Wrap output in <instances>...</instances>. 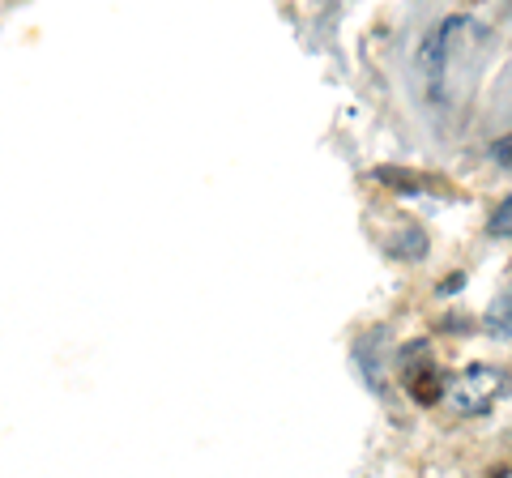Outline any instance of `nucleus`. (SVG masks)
<instances>
[{"label":"nucleus","instance_id":"7ed1b4c3","mask_svg":"<svg viewBox=\"0 0 512 478\" xmlns=\"http://www.w3.org/2000/svg\"><path fill=\"white\" fill-rule=\"evenodd\" d=\"M491 231H495V235H500V239L508 235V201L500 205V210H495V218H491Z\"/></svg>","mask_w":512,"mask_h":478},{"label":"nucleus","instance_id":"f257e3e1","mask_svg":"<svg viewBox=\"0 0 512 478\" xmlns=\"http://www.w3.org/2000/svg\"><path fill=\"white\" fill-rule=\"evenodd\" d=\"M504 393V372L491 363H474L453 380V406L457 414H487L495 406V397Z\"/></svg>","mask_w":512,"mask_h":478},{"label":"nucleus","instance_id":"f03ea898","mask_svg":"<svg viewBox=\"0 0 512 478\" xmlns=\"http://www.w3.org/2000/svg\"><path fill=\"white\" fill-rule=\"evenodd\" d=\"M495 325H500V338H504V333H508V291L500 295V312H491V329Z\"/></svg>","mask_w":512,"mask_h":478}]
</instances>
